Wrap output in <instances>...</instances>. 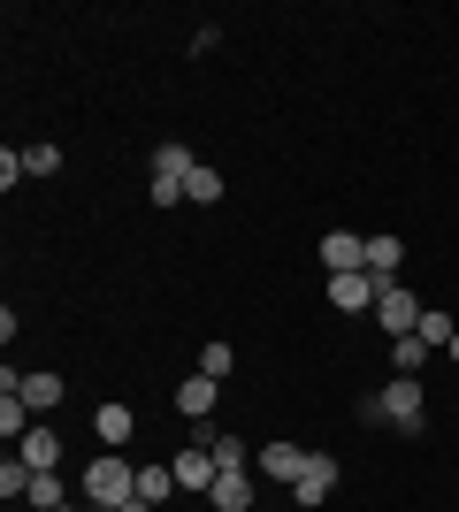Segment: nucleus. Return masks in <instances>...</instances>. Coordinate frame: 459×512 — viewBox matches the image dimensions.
Instances as JSON below:
<instances>
[{"mask_svg":"<svg viewBox=\"0 0 459 512\" xmlns=\"http://www.w3.org/2000/svg\"><path fill=\"white\" fill-rule=\"evenodd\" d=\"M92 436H100L108 451H131V436H138V413L123 406V398H108V406L92 413Z\"/></svg>","mask_w":459,"mask_h":512,"instance_id":"nucleus-8","label":"nucleus"},{"mask_svg":"<svg viewBox=\"0 0 459 512\" xmlns=\"http://www.w3.org/2000/svg\"><path fill=\"white\" fill-rule=\"evenodd\" d=\"M322 268H329V276H352V268H368V237L329 230V237H322Z\"/></svg>","mask_w":459,"mask_h":512,"instance_id":"nucleus-10","label":"nucleus"},{"mask_svg":"<svg viewBox=\"0 0 459 512\" xmlns=\"http://www.w3.org/2000/svg\"><path fill=\"white\" fill-rule=\"evenodd\" d=\"M398 268H406V237H398V230H375L368 237V276H375V291H391Z\"/></svg>","mask_w":459,"mask_h":512,"instance_id":"nucleus-7","label":"nucleus"},{"mask_svg":"<svg viewBox=\"0 0 459 512\" xmlns=\"http://www.w3.org/2000/svg\"><path fill=\"white\" fill-rule=\"evenodd\" d=\"M207 505H215V512H253V505H261V490H253V467H238V474H215Z\"/></svg>","mask_w":459,"mask_h":512,"instance_id":"nucleus-9","label":"nucleus"},{"mask_svg":"<svg viewBox=\"0 0 459 512\" xmlns=\"http://www.w3.org/2000/svg\"><path fill=\"white\" fill-rule=\"evenodd\" d=\"M375 398H383V428H398V436H421V428H429V390H421V375H391Z\"/></svg>","mask_w":459,"mask_h":512,"instance_id":"nucleus-2","label":"nucleus"},{"mask_svg":"<svg viewBox=\"0 0 459 512\" xmlns=\"http://www.w3.org/2000/svg\"><path fill=\"white\" fill-rule=\"evenodd\" d=\"M23 490H31V467H23V459H0V497L23 505Z\"/></svg>","mask_w":459,"mask_h":512,"instance_id":"nucleus-24","label":"nucleus"},{"mask_svg":"<svg viewBox=\"0 0 459 512\" xmlns=\"http://www.w3.org/2000/svg\"><path fill=\"white\" fill-rule=\"evenodd\" d=\"M31 421H39V413L23 406V390H0V436H8V444H23V436H31Z\"/></svg>","mask_w":459,"mask_h":512,"instance_id":"nucleus-19","label":"nucleus"},{"mask_svg":"<svg viewBox=\"0 0 459 512\" xmlns=\"http://www.w3.org/2000/svg\"><path fill=\"white\" fill-rule=\"evenodd\" d=\"M23 161H31V176H54L62 169V146H23Z\"/></svg>","mask_w":459,"mask_h":512,"instance_id":"nucleus-27","label":"nucleus"},{"mask_svg":"<svg viewBox=\"0 0 459 512\" xmlns=\"http://www.w3.org/2000/svg\"><path fill=\"white\" fill-rule=\"evenodd\" d=\"M108 512H153V505H138V497H131V505H108Z\"/></svg>","mask_w":459,"mask_h":512,"instance_id":"nucleus-28","label":"nucleus"},{"mask_svg":"<svg viewBox=\"0 0 459 512\" xmlns=\"http://www.w3.org/2000/svg\"><path fill=\"white\" fill-rule=\"evenodd\" d=\"M62 505H69L62 467H54V474H31V490H23V512H62Z\"/></svg>","mask_w":459,"mask_h":512,"instance_id":"nucleus-16","label":"nucleus"},{"mask_svg":"<svg viewBox=\"0 0 459 512\" xmlns=\"http://www.w3.org/2000/svg\"><path fill=\"white\" fill-rule=\"evenodd\" d=\"M23 176H31V161H23V146H0V192H16Z\"/></svg>","mask_w":459,"mask_h":512,"instance_id":"nucleus-25","label":"nucleus"},{"mask_svg":"<svg viewBox=\"0 0 459 512\" xmlns=\"http://www.w3.org/2000/svg\"><path fill=\"white\" fill-rule=\"evenodd\" d=\"M192 169H199V153L184 146V138H161V146H153V176H176V184H184Z\"/></svg>","mask_w":459,"mask_h":512,"instance_id":"nucleus-17","label":"nucleus"},{"mask_svg":"<svg viewBox=\"0 0 459 512\" xmlns=\"http://www.w3.org/2000/svg\"><path fill=\"white\" fill-rule=\"evenodd\" d=\"M77 497H85L92 512L131 505V497H138V459H131V451H100V459L77 474Z\"/></svg>","mask_w":459,"mask_h":512,"instance_id":"nucleus-1","label":"nucleus"},{"mask_svg":"<svg viewBox=\"0 0 459 512\" xmlns=\"http://www.w3.org/2000/svg\"><path fill=\"white\" fill-rule=\"evenodd\" d=\"M146 199H153V207H184V184H176V176H153Z\"/></svg>","mask_w":459,"mask_h":512,"instance_id":"nucleus-26","label":"nucleus"},{"mask_svg":"<svg viewBox=\"0 0 459 512\" xmlns=\"http://www.w3.org/2000/svg\"><path fill=\"white\" fill-rule=\"evenodd\" d=\"M253 467H261V482H284V490H291L299 467H306V451L299 444H261V451H253Z\"/></svg>","mask_w":459,"mask_h":512,"instance_id":"nucleus-13","label":"nucleus"},{"mask_svg":"<svg viewBox=\"0 0 459 512\" xmlns=\"http://www.w3.org/2000/svg\"><path fill=\"white\" fill-rule=\"evenodd\" d=\"M169 467H176V490H192V497H207V490H215V474H222V459H215V451H207V436H192V444L176 451Z\"/></svg>","mask_w":459,"mask_h":512,"instance_id":"nucleus-4","label":"nucleus"},{"mask_svg":"<svg viewBox=\"0 0 459 512\" xmlns=\"http://www.w3.org/2000/svg\"><path fill=\"white\" fill-rule=\"evenodd\" d=\"M345 482V467L329 459V451H306V467H299V482H291V505L299 512H314V505H329V490Z\"/></svg>","mask_w":459,"mask_h":512,"instance_id":"nucleus-3","label":"nucleus"},{"mask_svg":"<svg viewBox=\"0 0 459 512\" xmlns=\"http://www.w3.org/2000/svg\"><path fill=\"white\" fill-rule=\"evenodd\" d=\"M230 367H238V352H230L222 337H207V344H199V375H215V383H222Z\"/></svg>","mask_w":459,"mask_h":512,"instance_id":"nucleus-23","label":"nucleus"},{"mask_svg":"<svg viewBox=\"0 0 459 512\" xmlns=\"http://www.w3.org/2000/svg\"><path fill=\"white\" fill-rule=\"evenodd\" d=\"M421 367H429V344H421V337H398L391 344V375H421Z\"/></svg>","mask_w":459,"mask_h":512,"instance_id":"nucleus-22","label":"nucleus"},{"mask_svg":"<svg viewBox=\"0 0 459 512\" xmlns=\"http://www.w3.org/2000/svg\"><path fill=\"white\" fill-rule=\"evenodd\" d=\"M375 299H383V291H375L368 268H352V276H329V306H337V314H375Z\"/></svg>","mask_w":459,"mask_h":512,"instance_id":"nucleus-6","label":"nucleus"},{"mask_svg":"<svg viewBox=\"0 0 459 512\" xmlns=\"http://www.w3.org/2000/svg\"><path fill=\"white\" fill-rule=\"evenodd\" d=\"M444 360H452V367H459V337H452V352H444Z\"/></svg>","mask_w":459,"mask_h":512,"instance_id":"nucleus-29","label":"nucleus"},{"mask_svg":"<svg viewBox=\"0 0 459 512\" xmlns=\"http://www.w3.org/2000/svg\"><path fill=\"white\" fill-rule=\"evenodd\" d=\"M421 314H429V306L414 299V291H406V283H391V291H383V299H375V321H383V337H414L421 329Z\"/></svg>","mask_w":459,"mask_h":512,"instance_id":"nucleus-5","label":"nucleus"},{"mask_svg":"<svg viewBox=\"0 0 459 512\" xmlns=\"http://www.w3.org/2000/svg\"><path fill=\"white\" fill-rule=\"evenodd\" d=\"M421 344H429V352H452V337H459V321L452 314H437V306H429V314H421V329H414Z\"/></svg>","mask_w":459,"mask_h":512,"instance_id":"nucleus-20","label":"nucleus"},{"mask_svg":"<svg viewBox=\"0 0 459 512\" xmlns=\"http://www.w3.org/2000/svg\"><path fill=\"white\" fill-rule=\"evenodd\" d=\"M16 459H23L31 474H54V467H62V436H54L46 421H31V436L16 444Z\"/></svg>","mask_w":459,"mask_h":512,"instance_id":"nucleus-12","label":"nucleus"},{"mask_svg":"<svg viewBox=\"0 0 459 512\" xmlns=\"http://www.w3.org/2000/svg\"><path fill=\"white\" fill-rule=\"evenodd\" d=\"M169 497H176V467H169V459H138V505L161 512Z\"/></svg>","mask_w":459,"mask_h":512,"instance_id":"nucleus-14","label":"nucleus"},{"mask_svg":"<svg viewBox=\"0 0 459 512\" xmlns=\"http://www.w3.org/2000/svg\"><path fill=\"white\" fill-rule=\"evenodd\" d=\"M222 192H230V184H222V169H207V161L184 176V207H222Z\"/></svg>","mask_w":459,"mask_h":512,"instance_id":"nucleus-18","label":"nucleus"},{"mask_svg":"<svg viewBox=\"0 0 459 512\" xmlns=\"http://www.w3.org/2000/svg\"><path fill=\"white\" fill-rule=\"evenodd\" d=\"M62 512H77V497H69V505H62Z\"/></svg>","mask_w":459,"mask_h":512,"instance_id":"nucleus-30","label":"nucleus"},{"mask_svg":"<svg viewBox=\"0 0 459 512\" xmlns=\"http://www.w3.org/2000/svg\"><path fill=\"white\" fill-rule=\"evenodd\" d=\"M215 398H222L215 375H184V383H176V413H184V421H215Z\"/></svg>","mask_w":459,"mask_h":512,"instance_id":"nucleus-11","label":"nucleus"},{"mask_svg":"<svg viewBox=\"0 0 459 512\" xmlns=\"http://www.w3.org/2000/svg\"><path fill=\"white\" fill-rule=\"evenodd\" d=\"M207 451H215V459H222V474L253 467V444H245V436H222V428H215V444H207Z\"/></svg>","mask_w":459,"mask_h":512,"instance_id":"nucleus-21","label":"nucleus"},{"mask_svg":"<svg viewBox=\"0 0 459 512\" xmlns=\"http://www.w3.org/2000/svg\"><path fill=\"white\" fill-rule=\"evenodd\" d=\"M16 390H23V406H31V413H54V406L69 398V383H62V375H46V367H31Z\"/></svg>","mask_w":459,"mask_h":512,"instance_id":"nucleus-15","label":"nucleus"}]
</instances>
